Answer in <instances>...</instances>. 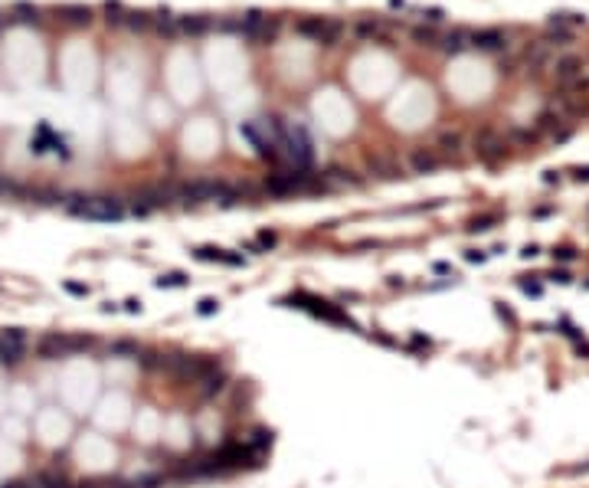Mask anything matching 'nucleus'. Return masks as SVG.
<instances>
[{"label":"nucleus","mask_w":589,"mask_h":488,"mask_svg":"<svg viewBox=\"0 0 589 488\" xmlns=\"http://www.w3.org/2000/svg\"><path fill=\"white\" fill-rule=\"evenodd\" d=\"M210 16H203V13H190V16H177V30L187 33V37H200V33H207L210 30Z\"/></svg>","instance_id":"nucleus-4"},{"label":"nucleus","mask_w":589,"mask_h":488,"mask_svg":"<svg viewBox=\"0 0 589 488\" xmlns=\"http://www.w3.org/2000/svg\"><path fill=\"white\" fill-rule=\"evenodd\" d=\"M553 76H557V82L563 85V88H569L579 76H583V59H579V56H563V59H557V63H553Z\"/></svg>","instance_id":"nucleus-1"},{"label":"nucleus","mask_w":589,"mask_h":488,"mask_svg":"<svg viewBox=\"0 0 589 488\" xmlns=\"http://www.w3.org/2000/svg\"><path fill=\"white\" fill-rule=\"evenodd\" d=\"M514 138H517V141H533V138H537V131H527V128H517V131H514Z\"/></svg>","instance_id":"nucleus-15"},{"label":"nucleus","mask_w":589,"mask_h":488,"mask_svg":"<svg viewBox=\"0 0 589 488\" xmlns=\"http://www.w3.org/2000/svg\"><path fill=\"white\" fill-rule=\"evenodd\" d=\"M475 148H478V154L485 157V161H494L498 154H504V141L494 135V131H481V135L475 138Z\"/></svg>","instance_id":"nucleus-3"},{"label":"nucleus","mask_w":589,"mask_h":488,"mask_svg":"<svg viewBox=\"0 0 589 488\" xmlns=\"http://www.w3.org/2000/svg\"><path fill=\"white\" fill-rule=\"evenodd\" d=\"M435 164H439V161H435L432 151H416V154H413V167H416V171H432Z\"/></svg>","instance_id":"nucleus-10"},{"label":"nucleus","mask_w":589,"mask_h":488,"mask_svg":"<svg viewBox=\"0 0 589 488\" xmlns=\"http://www.w3.org/2000/svg\"><path fill=\"white\" fill-rule=\"evenodd\" d=\"M294 30H298L301 37L321 40V33H324V20H321V16H308V20H298V23H294Z\"/></svg>","instance_id":"nucleus-6"},{"label":"nucleus","mask_w":589,"mask_h":488,"mask_svg":"<svg viewBox=\"0 0 589 488\" xmlns=\"http://www.w3.org/2000/svg\"><path fill=\"white\" fill-rule=\"evenodd\" d=\"M468 33L465 30H452V33H445V40H442V49L445 52H452V56H455V52H462V49H465L468 46Z\"/></svg>","instance_id":"nucleus-5"},{"label":"nucleus","mask_w":589,"mask_h":488,"mask_svg":"<svg viewBox=\"0 0 589 488\" xmlns=\"http://www.w3.org/2000/svg\"><path fill=\"white\" fill-rule=\"evenodd\" d=\"M154 26H157V33H164V37H177V33H180V30H177V16L167 13V10L154 20Z\"/></svg>","instance_id":"nucleus-9"},{"label":"nucleus","mask_w":589,"mask_h":488,"mask_svg":"<svg viewBox=\"0 0 589 488\" xmlns=\"http://www.w3.org/2000/svg\"><path fill=\"white\" fill-rule=\"evenodd\" d=\"M576 177L579 180H589V167H576Z\"/></svg>","instance_id":"nucleus-16"},{"label":"nucleus","mask_w":589,"mask_h":488,"mask_svg":"<svg viewBox=\"0 0 589 488\" xmlns=\"http://www.w3.org/2000/svg\"><path fill=\"white\" fill-rule=\"evenodd\" d=\"M357 33H360V37H373V40H377L380 33H383V26H380V20H363V23H357Z\"/></svg>","instance_id":"nucleus-11"},{"label":"nucleus","mask_w":589,"mask_h":488,"mask_svg":"<svg viewBox=\"0 0 589 488\" xmlns=\"http://www.w3.org/2000/svg\"><path fill=\"white\" fill-rule=\"evenodd\" d=\"M344 37V23L341 20H324V33H321L318 43H324V46H337Z\"/></svg>","instance_id":"nucleus-7"},{"label":"nucleus","mask_w":589,"mask_h":488,"mask_svg":"<svg viewBox=\"0 0 589 488\" xmlns=\"http://www.w3.org/2000/svg\"><path fill=\"white\" fill-rule=\"evenodd\" d=\"M442 148L455 154V151L462 148V135H458V131H445V135H442Z\"/></svg>","instance_id":"nucleus-12"},{"label":"nucleus","mask_w":589,"mask_h":488,"mask_svg":"<svg viewBox=\"0 0 589 488\" xmlns=\"http://www.w3.org/2000/svg\"><path fill=\"white\" fill-rule=\"evenodd\" d=\"M471 46L498 52V49H507V37L501 30H478V33H471Z\"/></svg>","instance_id":"nucleus-2"},{"label":"nucleus","mask_w":589,"mask_h":488,"mask_svg":"<svg viewBox=\"0 0 589 488\" xmlns=\"http://www.w3.org/2000/svg\"><path fill=\"white\" fill-rule=\"evenodd\" d=\"M422 16H426V20H429V23H439V20H442L445 13L439 10V7H429V10H422Z\"/></svg>","instance_id":"nucleus-14"},{"label":"nucleus","mask_w":589,"mask_h":488,"mask_svg":"<svg viewBox=\"0 0 589 488\" xmlns=\"http://www.w3.org/2000/svg\"><path fill=\"white\" fill-rule=\"evenodd\" d=\"M128 16H131V20H128L131 30H148V26L154 23V20H151V13H128Z\"/></svg>","instance_id":"nucleus-13"},{"label":"nucleus","mask_w":589,"mask_h":488,"mask_svg":"<svg viewBox=\"0 0 589 488\" xmlns=\"http://www.w3.org/2000/svg\"><path fill=\"white\" fill-rule=\"evenodd\" d=\"M413 43H419V46H435L439 43V30L435 26H413Z\"/></svg>","instance_id":"nucleus-8"}]
</instances>
